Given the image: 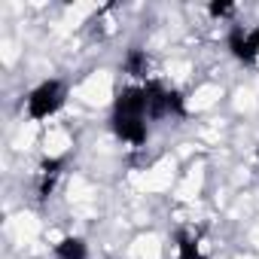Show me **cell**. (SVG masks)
Instances as JSON below:
<instances>
[{"instance_id": "2", "label": "cell", "mask_w": 259, "mask_h": 259, "mask_svg": "<svg viewBox=\"0 0 259 259\" xmlns=\"http://www.w3.org/2000/svg\"><path fill=\"white\" fill-rule=\"evenodd\" d=\"M67 101H70V85L58 76H46L25 95V116L37 125H43V122L55 119L67 107Z\"/></svg>"}, {"instance_id": "4", "label": "cell", "mask_w": 259, "mask_h": 259, "mask_svg": "<svg viewBox=\"0 0 259 259\" xmlns=\"http://www.w3.org/2000/svg\"><path fill=\"white\" fill-rule=\"evenodd\" d=\"M226 49L238 64L256 67L259 64V25H250V28L235 25L226 37Z\"/></svg>"}, {"instance_id": "9", "label": "cell", "mask_w": 259, "mask_h": 259, "mask_svg": "<svg viewBox=\"0 0 259 259\" xmlns=\"http://www.w3.org/2000/svg\"><path fill=\"white\" fill-rule=\"evenodd\" d=\"M256 162H259V147H256Z\"/></svg>"}, {"instance_id": "8", "label": "cell", "mask_w": 259, "mask_h": 259, "mask_svg": "<svg viewBox=\"0 0 259 259\" xmlns=\"http://www.w3.org/2000/svg\"><path fill=\"white\" fill-rule=\"evenodd\" d=\"M207 13H210L213 19H220V22H223V19H235L238 7H235V4H210V7H207Z\"/></svg>"}, {"instance_id": "6", "label": "cell", "mask_w": 259, "mask_h": 259, "mask_svg": "<svg viewBox=\"0 0 259 259\" xmlns=\"http://www.w3.org/2000/svg\"><path fill=\"white\" fill-rule=\"evenodd\" d=\"M174 259H210V253L204 250V244L195 235L180 232L177 235V244H174Z\"/></svg>"}, {"instance_id": "3", "label": "cell", "mask_w": 259, "mask_h": 259, "mask_svg": "<svg viewBox=\"0 0 259 259\" xmlns=\"http://www.w3.org/2000/svg\"><path fill=\"white\" fill-rule=\"evenodd\" d=\"M144 85H147V95H150V116H153V122L183 119L186 116V98L174 85H168L162 79H147Z\"/></svg>"}, {"instance_id": "1", "label": "cell", "mask_w": 259, "mask_h": 259, "mask_svg": "<svg viewBox=\"0 0 259 259\" xmlns=\"http://www.w3.org/2000/svg\"><path fill=\"white\" fill-rule=\"evenodd\" d=\"M150 95L144 82H128L113 95L110 104V128L128 147H144L150 141Z\"/></svg>"}, {"instance_id": "7", "label": "cell", "mask_w": 259, "mask_h": 259, "mask_svg": "<svg viewBox=\"0 0 259 259\" xmlns=\"http://www.w3.org/2000/svg\"><path fill=\"white\" fill-rule=\"evenodd\" d=\"M125 70H128V76H132L135 82H147V79H150V76H147V70H150V58H147L144 52L132 49V52H128V58H125Z\"/></svg>"}, {"instance_id": "5", "label": "cell", "mask_w": 259, "mask_h": 259, "mask_svg": "<svg viewBox=\"0 0 259 259\" xmlns=\"http://www.w3.org/2000/svg\"><path fill=\"white\" fill-rule=\"evenodd\" d=\"M52 256L55 259H92V247L82 235H61L52 244Z\"/></svg>"}]
</instances>
